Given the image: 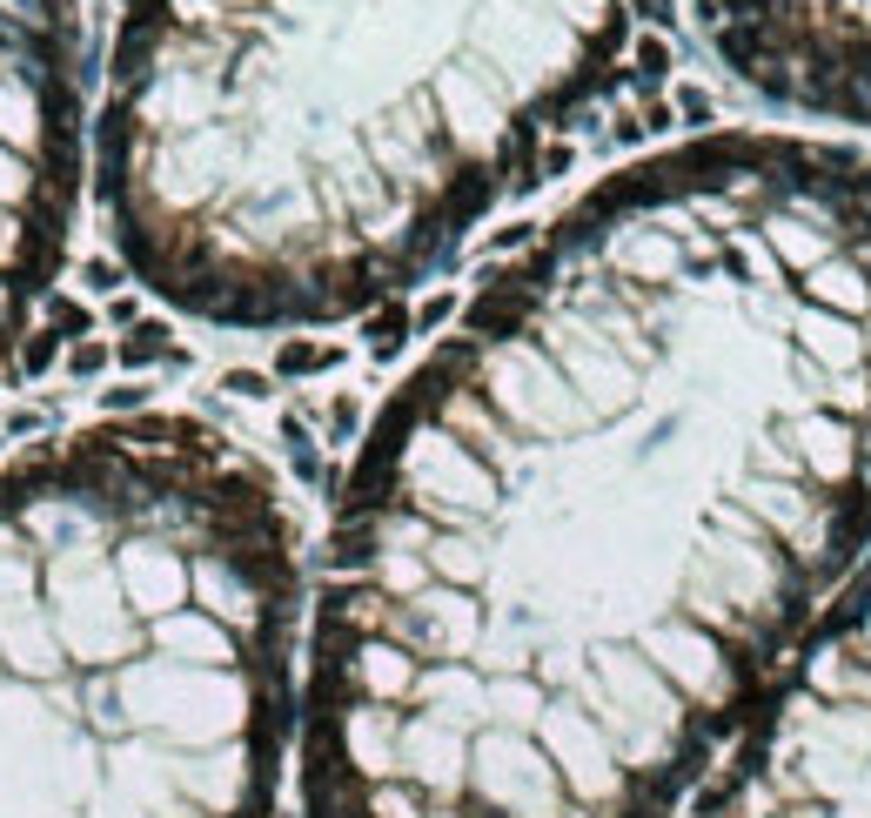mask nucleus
<instances>
[{"label": "nucleus", "mask_w": 871, "mask_h": 818, "mask_svg": "<svg viewBox=\"0 0 871 818\" xmlns=\"http://www.w3.org/2000/svg\"><path fill=\"white\" fill-rule=\"evenodd\" d=\"M871 551V154L604 175L369 423L315 577L302 818H664Z\"/></svg>", "instance_id": "nucleus-1"}, {"label": "nucleus", "mask_w": 871, "mask_h": 818, "mask_svg": "<svg viewBox=\"0 0 871 818\" xmlns=\"http://www.w3.org/2000/svg\"><path fill=\"white\" fill-rule=\"evenodd\" d=\"M657 0H135L94 175L114 249L222 329L369 316L610 81Z\"/></svg>", "instance_id": "nucleus-2"}, {"label": "nucleus", "mask_w": 871, "mask_h": 818, "mask_svg": "<svg viewBox=\"0 0 871 818\" xmlns=\"http://www.w3.org/2000/svg\"><path fill=\"white\" fill-rule=\"evenodd\" d=\"M275 477L194 416L0 463V818H275L302 697Z\"/></svg>", "instance_id": "nucleus-3"}, {"label": "nucleus", "mask_w": 871, "mask_h": 818, "mask_svg": "<svg viewBox=\"0 0 871 818\" xmlns=\"http://www.w3.org/2000/svg\"><path fill=\"white\" fill-rule=\"evenodd\" d=\"M697 818H871V551L744 712Z\"/></svg>", "instance_id": "nucleus-4"}, {"label": "nucleus", "mask_w": 871, "mask_h": 818, "mask_svg": "<svg viewBox=\"0 0 871 818\" xmlns=\"http://www.w3.org/2000/svg\"><path fill=\"white\" fill-rule=\"evenodd\" d=\"M81 0H0V369L41 309L81 202Z\"/></svg>", "instance_id": "nucleus-5"}, {"label": "nucleus", "mask_w": 871, "mask_h": 818, "mask_svg": "<svg viewBox=\"0 0 871 818\" xmlns=\"http://www.w3.org/2000/svg\"><path fill=\"white\" fill-rule=\"evenodd\" d=\"M710 54L771 108L871 128V0H691Z\"/></svg>", "instance_id": "nucleus-6"}]
</instances>
